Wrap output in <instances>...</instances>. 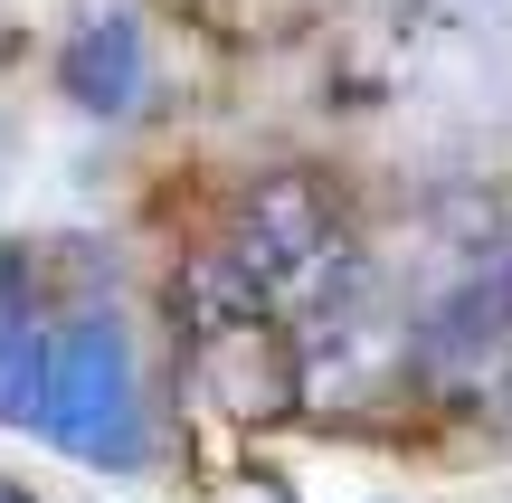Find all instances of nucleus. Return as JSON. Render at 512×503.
Masks as SVG:
<instances>
[{
    "mask_svg": "<svg viewBox=\"0 0 512 503\" xmlns=\"http://www.w3.org/2000/svg\"><path fill=\"white\" fill-rule=\"evenodd\" d=\"M19 428L67 447L76 466L133 475L143 466V371H133V342L105 304H76V314H48L38 333V380L19 399Z\"/></svg>",
    "mask_w": 512,
    "mask_h": 503,
    "instance_id": "1",
    "label": "nucleus"
},
{
    "mask_svg": "<svg viewBox=\"0 0 512 503\" xmlns=\"http://www.w3.org/2000/svg\"><path fill=\"white\" fill-rule=\"evenodd\" d=\"M503 352H512V247L437 285V304L418 314V380H465Z\"/></svg>",
    "mask_w": 512,
    "mask_h": 503,
    "instance_id": "2",
    "label": "nucleus"
},
{
    "mask_svg": "<svg viewBox=\"0 0 512 503\" xmlns=\"http://www.w3.org/2000/svg\"><path fill=\"white\" fill-rule=\"evenodd\" d=\"M228 257H238L247 276L266 285V304H275L285 285H304L313 266L332 257V200H323L313 181H266V190L238 209V238H228Z\"/></svg>",
    "mask_w": 512,
    "mask_h": 503,
    "instance_id": "3",
    "label": "nucleus"
},
{
    "mask_svg": "<svg viewBox=\"0 0 512 503\" xmlns=\"http://www.w3.org/2000/svg\"><path fill=\"white\" fill-rule=\"evenodd\" d=\"M143 76H152V57H143V19H133V10L86 19V29L67 38V57H57L67 105L95 114V124H124V114L143 105Z\"/></svg>",
    "mask_w": 512,
    "mask_h": 503,
    "instance_id": "4",
    "label": "nucleus"
},
{
    "mask_svg": "<svg viewBox=\"0 0 512 503\" xmlns=\"http://www.w3.org/2000/svg\"><path fill=\"white\" fill-rule=\"evenodd\" d=\"M0 503H29V494H19V485H10V475H0Z\"/></svg>",
    "mask_w": 512,
    "mask_h": 503,
    "instance_id": "5",
    "label": "nucleus"
}]
</instances>
